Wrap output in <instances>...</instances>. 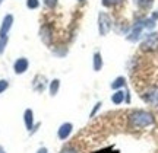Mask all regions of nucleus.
Here are the masks:
<instances>
[{"label": "nucleus", "mask_w": 158, "mask_h": 153, "mask_svg": "<svg viewBox=\"0 0 158 153\" xmlns=\"http://www.w3.org/2000/svg\"><path fill=\"white\" fill-rule=\"evenodd\" d=\"M154 124V115L143 109H136L129 114V125L132 128H145Z\"/></svg>", "instance_id": "nucleus-1"}, {"label": "nucleus", "mask_w": 158, "mask_h": 153, "mask_svg": "<svg viewBox=\"0 0 158 153\" xmlns=\"http://www.w3.org/2000/svg\"><path fill=\"white\" fill-rule=\"evenodd\" d=\"M111 26H113V22H111V18L108 16L106 12H101L98 15V32L101 37L107 35L110 31H111Z\"/></svg>", "instance_id": "nucleus-2"}, {"label": "nucleus", "mask_w": 158, "mask_h": 153, "mask_svg": "<svg viewBox=\"0 0 158 153\" xmlns=\"http://www.w3.org/2000/svg\"><path fill=\"white\" fill-rule=\"evenodd\" d=\"M145 29V19H139L138 22L132 26V29H130V34L126 37L127 38V41H132V42H136V41L141 38L142 35V31Z\"/></svg>", "instance_id": "nucleus-3"}, {"label": "nucleus", "mask_w": 158, "mask_h": 153, "mask_svg": "<svg viewBox=\"0 0 158 153\" xmlns=\"http://www.w3.org/2000/svg\"><path fill=\"white\" fill-rule=\"evenodd\" d=\"M141 48L143 51H155L158 50V34H148L142 42Z\"/></svg>", "instance_id": "nucleus-4"}, {"label": "nucleus", "mask_w": 158, "mask_h": 153, "mask_svg": "<svg viewBox=\"0 0 158 153\" xmlns=\"http://www.w3.org/2000/svg\"><path fill=\"white\" fill-rule=\"evenodd\" d=\"M142 96L147 104L152 105V107H158V86H152V88L147 89Z\"/></svg>", "instance_id": "nucleus-5"}, {"label": "nucleus", "mask_w": 158, "mask_h": 153, "mask_svg": "<svg viewBox=\"0 0 158 153\" xmlns=\"http://www.w3.org/2000/svg\"><path fill=\"white\" fill-rule=\"evenodd\" d=\"M73 131V124L72 123H63L59 128H57V137L60 140H68L70 134Z\"/></svg>", "instance_id": "nucleus-6"}, {"label": "nucleus", "mask_w": 158, "mask_h": 153, "mask_svg": "<svg viewBox=\"0 0 158 153\" xmlns=\"http://www.w3.org/2000/svg\"><path fill=\"white\" fill-rule=\"evenodd\" d=\"M23 123H25V127L29 133H34V130L40 125H34V111L29 108L25 109V112H23Z\"/></svg>", "instance_id": "nucleus-7"}, {"label": "nucleus", "mask_w": 158, "mask_h": 153, "mask_svg": "<svg viewBox=\"0 0 158 153\" xmlns=\"http://www.w3.org/2000/svg\"><path fill=\"white\" fill-rule=\"evenodd\" d=\"M12 23H13V16L6 15L3 22H2V26H0V38H7V34L12 28Z\"/></svg>", "instance_id": "nucleus-8"}, {"label": "nucleus", "mask_w": 158, "mask_h": 153, "mask_svg": "<svg viewBox=\"0 0 158 153\" xmlns=\"http://www.w3.org/2000/svg\"><path fill=\"white\" fill-rule=\"evenodd\" d=\"M29 67V61L25 58V57H21V58H18L15 64H13V70H15V73L16 74H23Z\"/></svg>", "instance_id": "nucleus-9"}, {"label": "nucleus", "mask_w": 158, "mask_h": 153, "mask_svg": "<svg viewBox=\"0 0 158 153\" xmlns=\"http://www.w3.org/2000/svg\"><path fill=\"white\" fill-rule=\"evenodd\" d=\"M102 56H101V53H94V56H92V69L95 70V72H100L102 69Z\"/></svg>", "instance_id": "nucleus-10"}, {"label": "nucleus", "mask_w": 158, "mask_h": 153, "mask_svg": "<svg viewBox=\"0 0 158 153\" xmlns=\"http://www.w3.org/2000/svg\"><path fill=\"white\" fill-rule=\"evenodd\" d=\"M124 101H126V93H124L123 91H120V89L116 91L113 95H111V102H113L114 105H120V104Z\"/></svg>", "instance_id": "nucleus-11"}, {"label": "nucleus", "mask_w": 158, "mask_h": 153, "mask_svg": "<svg viewBox=\"0 0 158 153\" xmlns=\"http://www.w3.org/2000/svg\"><path fill=\"white\" fill-rule=\"evenodd\" d=\"M45 82H47V80H45L44 76H37L32 86H34V89L37 92H43L44 91V88H45Z\"/></svg>", "instance_id": "nucleus-12"}, {"label": "nucleus", "mask_w": 158, "mask_h": 153, "mask_svg": "<svg viewBox=\"0 0 158 153\" xmlns=\"http://www.w3.org/2000/svg\"><path fill=\"white\" fill-rule=\"evenodd\" d=\"M123 86H126V79H124L123 76H118L117 79L113 80V83H111V89L118 91V89H120V88H123Z\"/></svg>", "instance_id": "nucleus-13"}, {"label": "nucleus", "mask_w": 158, "mask_h": 153, "mask_svg": "<svg viewBox=\"0 0 158 153\" xmlns=\"http://www.w3.org/2000/svg\"><path fill=\"white\" fill-rule=\"evenodd\" d=\"M59 89H60V80L59 79L51 80V83H50V96H56L57 92H59Z\"/></svg>", "instance_id": "nucleus-14"}, {"label": "nucleus", "mask_w": 158, "mask_h": 153, "mask_svg": "<svg viewBox=\"0 0 158 153\" xmlns=\"http://www.w3.org/2000/svg\"><path fill=\"white\" fill-rule=\"evenodd\" d=\"M136 3L142 9H148V7H151V5H152V0H136Z\"/></svg>", "instance_id": "nucleus-15"}, {"label": "nucleus", "mask_w": 158, "mask_h": 153, "mask_svg": "<svg viewBox=\"0 0 158 153\" xmlns=\"http://www.w3.org/2000/svg\"><path fill=\"white\" fill-rule=\"evenodd\" d=\"M40 6V0H27V7L28 9H37Z\"/></svg>", "instance_id": "nucleus-16"}, {"label": "nucleus", "mask_w": 158, "mask_h": 153, "mask_svg": "<svg viewBox=\"0 0 158 153\" xmlns=\"http://www.w3.org/2000/svg\"><path fill=\"white\" fill-rule=\"evenodd\" d=\"M60 153H79V150L75 146H66L60 150Z\"/></svg>", "instance_id": "nucleus-17"}, {"label": "nucleus", "mask_w": 158, "mask_h": 153, "mask_svg": "<svg viewBox=\"0 0 158 153\" xmlns=\"http://www.w3.org/2000/svg\"><path fill=\"white\" fill-rule=\"evenodd\" d=\"M123 0H102V5L104 6H116V5H120Z\"/></svg>", "instance_id": "nucleus-18"}, {"label": "nucleus", "mask_w": 158, "mask_h": 153, "mask_svg": "<svg viewBox=\"0 0 158 153\" xmlns=\"http://www.w3.org/2000/svg\"><path fill=\"white\" fill-rule=\"evenodd\" d=\"M44 5L48 7V9H54L57 6V0H44Z\"/></svg>", "instance_id": "nucleus-19"}, {"label": "nucleus", "mask_w": 158, "mask_h": 153, "mask_svg": "<svg viewBox=\"0 0 158 153\" xmlns=\"http://www.w3.org/2000/svg\"><path fill=\"white\" fill-rule=\"evenodd\" d=\"M9 88V82L7 80H0V93H3Z\"/></svg>", "instance_id": "nucleus-20"}, {"label": "nucleus", "mask_w": 158, "mask_h": 153, "mask_svg": "<svg viewBox=\"0 0 158 153\" xmlns=\"http://www.w3.org/2000/svg\"><path fill=\"white\" fill-rule=\"evenodd\" d=\"M6 44H7V38H0V54L5 51Z\"/></svg>", "instance_id": "nucleus-21"}, {"label": "nucleus", "mask_w": 158, "mask_h": 153, "mask_svg": "<svg viewBox=\"0 0 158 153\" xmlns=\"http://www.w3.org/2000/svg\"><path fill=\"white\" fill-rule=\"evenodd\" d=\"M100 108H101V102H97V104H95V107H94V109H92V111H91V114H89V117H91V118H92V117L95 115L97 111H98Z\"/></svg>", "instance_id": "nucleus-22"}, {"label": "nucleus", "mask_w": 158, "mask_h": 153, "mask_svg": "<svg viewBox=\"0 0 158 153\" xmlns=\"http://www.w3.org/2000/svg\"><path fill=\"white\" fill-rule=\"evenodd\" d=\"M37 153H48V150H47V149H45V147H41V149H40V150H38V152H37Z\"/></svg>", "instance_id": "nucleus-23"}, {"label": "nucleus", "mask_w": 158, "mask_h": 153, "mask_svg": "<svg viewBox=\"0 0 158 153\" xmlns=\"http://www.w3.org/2000/svg\"><path fill=\"white\" fill-rule=\"evenodd\" d=\"M0 153H6V152H5V149L2 147V146H0Z\"/></svg>", "instance_id": "nucleus-24"}, {"label": "nucleus", "mask_w": 158, "mask_h": 153, "mask_svg": "<svg viewBox=\"0 0 158 153\" xmlns=\"http://www.w3.org/2000/svg\"><path fill=\"white\" fill-rule=\"evenodd\" d=\"M2 2H3V0H0V5H2Z\"/></svg>", "instance_id": "nucleus-25"}, {"label": "nucleus", "mask_w": 158, "mask_h": 153, "mask_svg": "<svg viewBox=\"0 0 158 153\" xmlns=\"http://www.w3.org/2000/svg\"><path fill=\"white\" fill-rule=\"evenodd\" d=\"M78 2H84V0H78Z\"/></svg>", "instance_id": "nucleus-26"}]
</instances>
